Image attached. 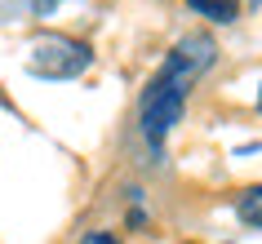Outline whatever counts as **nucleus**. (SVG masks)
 <instances>
[{
	"label": "nucleus",
	"mask_w": 262,
	"mask_h": 244,
	"mask_svg": "<svg viewBox=\"0 0 262 244\" xmlns=\"http://www.w3.org/2000/svg\"><path fill=\"white\" fill-rule=\"evenodd\" d=\"M187 89H191V80H187L182 71H173L169 62H165V71L142 89V98H138V124H142V138H147L151 147H160V142L173 134V124L182 120Z\"/></svg>",
	"instance_id": "f257e3e1"
},
{
	"label": "nucleus",
	"mask_w": 262,
	"mask_h": 244,
	"mask_svg": "<svg viewBox=\"0 0 262 244\" xmlns=\"http://www.w3.org/2000/svg\"><path fill=\"white\" fill-rule=\"evenodd\" d=\"M89 62H94V49L84 40L54 36V31L36 36L27 49V71L40 76V80H76L80 71H89Z\"/></svg>",
	"instance_id": "f03ea898"
},
{
	"label": "nucleus",
	"mask_w": 262,
	"mask_h": 244,
	"mask_svg": "<svg viewBox=\"0 0 262 244\" xmlns=\"http://www.w3.org/2000/svg\"><path fill=\"white\" fill-rule=\"evenodd\" d=\"M218 62V45L209 40L205 31H191V36H182L178 45H173V54H169V67L182 71L187 80H195V76H205L209 67Z\"/></svg>",
	"instance_id": "7ed1b4c3"
},
{
	"label": "nucleus",
	"mask_w": 262,
	"mask_h": 244,
	"mask_svg": "<svg viewBox=\"0 0 262 244\" xmlns=\"http://www.w3.org/2000/svg\"><path fill=\"white\" fill-rule=\"evenodd\" d=\"M187 5L209 23H235V14H240V0H187Z\"/></svg>",
	"instance_id": "20e7f679"
},
{
	"label": "nucleus",
	"mask_w": 262,
	"mask_h": 244,
	"mask_svg": "<svg viewBox=\"0 0 262 244\" xmlns=\"http://www.w3.org/2000/svg\"><path fill=\"white\" fill-rule=\"evenodd\" d=\"M235 213H240V222H245V227L262 231V187H245V191H240Z\"/></svg>",
	"instance_id": "39448f33"
},
{
	"label": "nucleus",
	"mask_w": 262,
	"mask_h": 244,
	"mask_svg": "<svg viewBox=\"0 0 262 244\" xmlns=\"http://www.w3.org/2000/svg\"><path fill=\"white\" fill-rule=\"evenodd\" d=\"M80 244H120V240H116V235H107V231H89Z\"/></svg>",
	"instance_id": "423d86ee"
},
{
	"label": "nucleus",
	"mask_w": 262,
	"mask_h": 244,
	"mask_svg": "<svg viewBox=\"0 0 262 244\" xmlns=\"http://www.w3.org/2000/svg\"><path fill=\"white\" fill-rule=\"evenodd\" d=\"M62 0H36V14H49V9H58Z\"/></svg>",
	"instance_id": "0eeeda50"
},
{
	"label": "nucleus",
	"mask_w": 262,
	"mask_h": 244,
	"mask_svg": "<svg viewBox=\"0 0 262 244\" xmlns=\"http://www.w3.org/2000/svg\"><path fill=\"white\" fill-rule=\"evenodd\" d=\"M258 111H262V89H258Z\"/></svg>",
	"instance_id": "6e6552de"
}]
</instances>
